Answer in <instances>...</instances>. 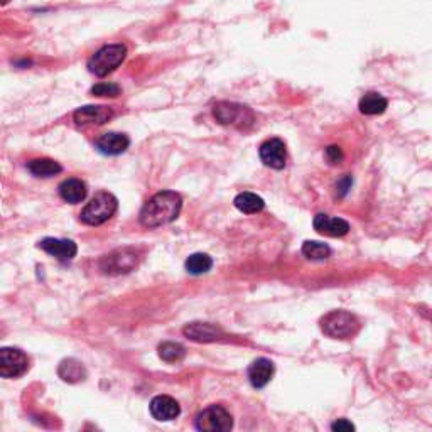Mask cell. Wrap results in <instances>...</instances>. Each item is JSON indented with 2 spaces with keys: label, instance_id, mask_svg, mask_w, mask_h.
Returning a JSON list of instances; mask_svg holds the SVG:
<instances>
[{
  "label": "cell",
  "instance_id": "obj_26",
  "mask_svg": "<svg viewBox=\"0 0 432 432\" xmlns=\"http://www.w3.org/2000/svg\"><path fill=\"white\" fill-rule=\"evenodd\" d=\"M326 159H328L329 164H338L343 161V151L338 145H329L326 149Z\"/></svg>",
  "mask_w": 432,
  "mask_h": 432
},
{
  "label": "cell",
  "instance_id": "obj_1",
  "mask_svg": "<svg viewBox=\"0 0 432 432\" xmlns=\"http://www.w3.org/2000/svg\"><path fill=\"white\" fill-rule=\"evenodd\" d=\"M183 208V198L174 191L157 193L140 209V223L145 228H157L171 223L179 216Z\"/></svg>",
  "mask_w": 432,
  "mask_h": 432
},
{
  "label": "cell",
  "instance_id": "obj_11",
  "mask_svg": "<svg viewBox=\"0 0 432 432\" xmlns=\"http://www.w3.org/2000/svg\"><path fill=\"white\" fill-rule=\"evenodd\" d=\"M313 227L318 233L326 237H345L346 233L350 232V223L343 218L338 216H329L325 215V213H319V215L314 216L313 220Z\"/></svg>",
  "mask_w": 432,
  "mask_h": 432
},
{
  "label": "cell",
  "instance_id": "obj_28",
  "mask_svg": "<svg viewBox=\"0 0 432 432\" xmlns=\"http://www.w3.org/2000/svg\"><path fill=\"white\" fill-rule=\"evenodd\" d=\"M351 184H353V179H351L350 176H345L343 179L338 181L336 189H338V196H345L346 193H348V189L351 188Z\"/></svg>",
  "mask_w": 432,
  "mask_h": 432
},
{
  "label": "cell",
  "instance_id": "obj_27",
  "mask_svg": "<svg viewBox=\"0 0 432 432\" xmlns=\"http://www.w3.org/2000/svg\"><path fill=\"white\" fill-rule=\"evenodd\" d=\"M331 429L343 432V431H355V426L350 421H346V419H338V421H334L331 424Z\"/></svg>",
  "mask_w": 432,
  "mask_h": 432
},
{
  "label": "cell",
  "instance_id": "obj_13",
  "mask_svg": "<svg viewBox=\"0 0 432 432\" xmlns=\"http://www.w3.org/2000/svg\"><path fill=\"white\" fill-rule=\"evenodd\" d=\"M149 409H151L152 417L161 422L174 421L177 415L181 414L179 403H177L172 397H169V395H157V397L151 401Z\"/></svg>",
  "mask_w": 432,
  "mask_h": 432
},
{
  "label": "cell",
  "instance_id": "obj_19",
  "mask_svg": "<svg viewBox=\"0 0 432 432\" xmlns=\"http://www.w3.org/2000/svg\"><path fill=\"white\" fill-rule=\"evenodd\" d=\"M58 373L59 377L68 383H78L87 378V370H84V366L78 360H73V358H68V360H63L59 363Z\"/></svg>",
  "mask_w": 432,
  "mask_h": 432
},
{
  "label": "cell",
  "instance_id": "obj_12",
  "mask_svg": "<svg viewBox=\"0 0 432 432\" xmlns=\"http://www.w3.org/2000/svg\"><path fill=\"white\" fill-rule=\"evenodd\" d=\"M39 248L61 262L73 260L76 257V252H78L75 241L61 240V238H44V240L39 241Z\"/></svg>",
  "mask_w": 432,
  "mask_h": 432
},
{
  "label": "cell",
  "instance_id": "obj_2",
  "mask_svg": "<svg viewBox=\"0 0 432 432\" xmlns=\"http://www.w3.org/2000/svg\"><path fill=\"white\" fill-rule=\"evenodd\" d=\"M119 209V200L108 191H100L91 198V201L83 208L82 221L90 227H98L110 220Z\"/></svg>",
  "mask_w": 432,
  "mask_h": 432
},
{
  "label": "cell",
  "instance_id": "obj_15",
  "mask_svg": "<svg viewBox=\"0 0 432 432\" xmlns=\"http://www.w3.org/2000/svg\"><path fill=\"white\" fill-rule=\"evenodd\" d=\"M274 371H276V366H274L272 362L267 360V358H257V360L248 366L247 375L253 389H264V387H267L269 382L272 380Z\"/></svg>",
  "mask_w": 432,
  "mask_h": 432
},
{
  "label": "cell",
  "instance_id": "obj_24",
  "mask_svg": "<svg viewBox=\"0 0 432 432\" xmlns=\"http://www.w3.org/2000/svg\"><path fill=\"white\" fill-rule=\"evenodd\" d=\"M186 350L183 345L174 341H165L163 345H159V357L167 363H176L181 362L184 358Z\"/></svg>",
  "mask_w": 432,
  "mask_h": 432
},
{
  "label": "cell",
  "instance_id": "obj_21",
  "mask_svg": "<svg viewBox=\"0 0 432 432\" xmlns=\"http://www.w3.org/2000/svg\"><path fill=\"white\" fill-rule=\"evenodd\" d=\"M27 171L36 177H51L54 174H59V172L63 171V167L56 163V161L41 157V159L29 161V163H27Z\"/></svg>",
  "mask_w": 432,
  "mask_h": 432
},
{
  "label": "cell",
  "instance_id": "obj_16",
  "mask_svg": "<svg viewBox=\"0 0 432 432\" xmlns=\"http://www.w3.org/2000/svg\"><path fill=\"white\" fill-rule=\"evenodd\" d=\"M131 145V139L125 134H119V132H108L103 134L98 140L95 142V147L98 149V152H102L105 156H119L122 154Z\"/></svg>",
  "mask_w": 432,
  "mask_h": 432
},
{
  "label": "cell",
  "instance_id": "obj_4",
  "mask_svg": "<svg viewBox=\"0 0 432 432\" xmlns=\"http://www.w3.org/2000/svg\"><path fill=\"white\" fill-rule=\"evenodd\" d=\"M125 58H127V47L124 44H108V46H103L102 50H98L91 56L90 61H88V70L93 75L103 78L108 73L114 71L115 68H119Z\"/></svg>",
  "mask_w": 432,
  "mask_h": 432
},
{
  "label": "cell",
  "instance_id": "obj_14",
  "mask_svg": "<svg viewBox=\"0 0 432 432\" xmlns=\"http://www.w3.org/2000/svg\"><path fill=\"white\" fill-rule=\"evenodd\" d=\"M183 333L189 340L198 343H211L223 338V331L211 322H191L184 326Z\"/></svg>",
  "mask_w": 432,
  "mask_h": 432
},
{
  "label": "cell",
  "instance_id": "obj_6",
  "mask_svg": "<svg viewBox=\"0 0 432 432\" xmlns=\"http://www.w3.org/2000/svg\"><path fill=\"white\" fill-rule=\"evenodd\" d=\"M233 427L232 414L221 405H211L196 417V429L204 432H228Z\"/></svg>",
  "mask_w": 432,
  "mask_h": 432
},
{
  "label": "cell",
  "instance_id": "obj_9",
  "mask_svg": "<svg viewBox=\"0 0 432 432\" xmlns=\"http://www.w3.org/2000/svg\"><path fill=\"white\" fill-rule=\"evenodd\" d=\"M114 117V110L110 107H100V105H87L78 108L73 114L75 124L78 127H88V125H103Z\"/></svg>",
  "mask_w": 432,
  "mask_h": 432
},
{
  "label": "cell",
  "instance_id": "obj_20",
  "mask_svg": "<svg viewBox=\"0 0 432 432\" xmlns=\"http://www.w3.org/2000/svg\"><path fill=\"white\" fill-rule=\"evenodd\" d=\"M238 211L245 213V215H253V213H260L265 208V201L255 193H240L233 201Z\"/></svg>",
  "mask_w": 432,
  "mask_h": 432
},
{
  "label": "cell",
  "instance_id": "obj_25",
  "mask_svg": "<svg viewBox=\"0 0 432 432\" xmlns=\"http://www.w3.org/2000/svg\"><path fill=\"white\" fill-rule=\"evenodd\" d=\"M91 93L95 96H119L120 87L115 83H98L91 88Z\"/></svg>",
  "mask_w": 432,
  "mask_h": 432
},
{
  "label": "cell",
  "instance_id": "obj_18",
  "mask_svg": "<svg viewBox=\"0 0 432 432\" xmlns=\"http://www.w3.org/2000/svg\"><path fill=\"white\" fill-rule=\"evenodd\" d=\"M389 107V100L377 91H368L360 98L358 108L363 115H382Z\"/></svg>",
  "mask_w": 432,
  "mask_h": 432
},
{
  "label": "cell",
  "instance_id": "obj_17",
  "mask_svg": "<svg viewBox=\"0 0 432 432\" xmlns=\"http://www.w3.org/2000/svg\"><path fill=\"white\" fill-rule=\"evenodd\" d=\"M87 193L88 189L84 181L76 179V177H71V179L63 181V183L59 184V196H61L66 203H82L84 198H87Z\"/></svg>",
  "mask_w": 432,
  "mask_h": 432
},
{
  "label": "cell",
  "instance_id": "obj_5",
  "mask_svg": "<svg viewBox=\"0 0 432 432\" xmlns=\"http://www.w3.org/2000/svg\"><path fill=\"white\" fill-rule=\"evenodd\" d=\"M213 115L221 125L237 128H248L255 122L253 112L248 107L233 102H220L213 108Z\"/></svg>",
  "mask_w": 432,
  "mask_h": 432
},
{
  "label": "cell",
  "instance_id": "obj_23",
  "mask_svg": "<svg viewBox=\"0 0 432 432\" xmlns=\"http://www.w3.org/2000/svg\"><path fill=\"white\" fill-rule=\"evenodd\" d=\"M302 255L309 260H326L331 255V248L321 241L308 240L302 245Z\"/></svg>",
  "mask_w": 432,
  "mask_h": 432
},
{
  "label": "cell",
  "instance_id": "obj_7",
  "mask_svg": "<svg viewBox=\"0 0 432 432\" xmlns=\"http://www.w3.org/2000/svg\"><path fill=\"white\" fill-rule=\"evenodd\" d=\"M29 368V360L26 355L17 348L0 350V375L3 378L22 377Z\"/></svg>",
  "mask_w": 432,
  "mask_h": 432
},
{
  "label": "cell",
  "instance_id": "obj_10",
  "mask_svg": "<svg viewBox=\"0 0 432 432\" xmlns=\"http://www.w3.org/2000/svg\"><path fill=\"white\" fill-rule=\"evenodd\" d=\"M103 262H107V265L102 264L105 272L127 274L137 265V253H135V250H131V248L117 250V252L105 257Z\"/></svg>",
  "mask_w": 432,
  "mask_h": 432
},
{
  "label": "cell",
  "instance_id": "obj_3",
  "mask_svg": "<svg viewBox=\"0 0 432 432\" xmlns=\"http://www.w3.org/2000/svg\"><path fill=\"white\" fill-rule=\"evenodd\" d=\"M321 329L326 336L334 340H348L360 329L357 316L346 311H331L321 319Z\"/></svg>",
  "mask_w": 432,
  "mask_h": 432
},
{
  "label": "cell",
  "instance_id": "obj_22",
  "mask_svg": "<svg viewBox=\"0 0 432 432\" xmlns=\"http://www.w3.org/2000/svg\"><path fill=\"white\" fill-rule=\"evenodd\" d=\"M186 270L193 276H201V274L209 272L213 267V258L208 253H193L186 260Z\"/></svg>",
  "mask_w": 432,
  "mask_h": 432
},
{
  "label": "cell",
  "instance_id": "obj_8",
  "mask_svg": "<svg viewBox=\"0 0 432 432\" xmlns=\"http://www.w3.org/2000/svg\"><path fill=\"white\" fill-rule=\"evenodd\" d=\"M258 156H260L262 163L267 165V167L281 171V169L285 167V161H288V151H285L284 140L277 139V137L265 140V142L258 147Z\"/></svg>",
  "mask_w": 432,
  "mask_h": 432
}]
</instances>
